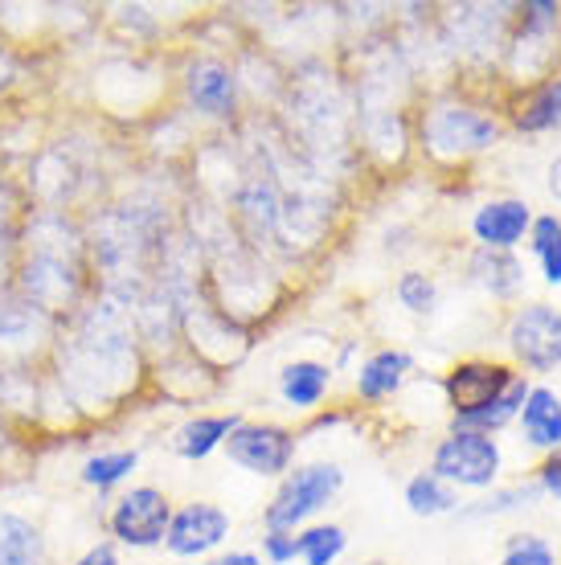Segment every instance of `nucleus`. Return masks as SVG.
<instances>
[{
  "label": "nucleus",
  "mask_w": 561,
  "mask_h": 565,
  "mask_svg": "<svg viewBox=\"0 0 561 565\" xmlns=\"http://www.w3.org/2000/svg\"><path fill=\"white\" fill-rule=\"evenodd\" d=\"M533 205L520 198H491L472 213V238L488 250H517L529 238Z\"/></svg>",
  "instance_id": "obj_11"
},
{
  "label": "nucleus",
  "mask_w": 561,
  "mask_h": 565,
  "mask_svg": "<svg viewBox=\"0 0 561 565\" xmlns=\"http://www.w3.org/2000/svg\"><path fill=\"white\" fill-rule=\"evenodd\" d=\"M500 467H505L500 443L491 435H476V430H451L431 455V471L438 480H447L455 492L459 488L488 492V488L500 483Z\"/></svg>",
  "instance_id": "obj_4"
},
{
  "label": "nucleus",
  "mask_w": 561,
  "mask_h": 565,
  "mask_svg": "<svg viewBox=\"0 0 561 565\" xmlns=\"http://www.w3.org/2000/svg\"><path fill=\"white\" fill-rule=\"evenodd\" d=\"M222 451L230 463L258 476V480H283L295 463L299 438H295V430H287L279 423H251V418H242L239 430L225 438Z\"/></svg>",
  "instance_id": "obj_5"
},
{
  "label": "nucleus",
  "mask_w": 561,
  "mask_h": 565,
  "mask_svg": "<svg viewBox=\"0 0 561 565\" xmlns=\"http://www.w3.org/2000/svg\"><path fill=\"white\" fill-rule=\"evenodd\" d=\"M140 467V447H107V451L86 455L83 467H78V480L91 492H115L119 483H127Z\"/></svg>",
  "instance_id": "obj_18"
},
{
  "label": "nucleus",
  "mask_w": 561,
  "mask_h": 565,
  "mask_svg": "<svg viewBox=\"0 0 561 565\" xmlns=\"http://www.w3.org/2000/svg\"><path fill=\"white\" fill-rule=\"evenodd\" d=\"M467 279L476 282L484 296L491 299H512L525 287V267H520L517 250H488L476 246L467 258Z\"/></svg>",
  "instance_id": "obj_15"
},
{
  "label": "nucleus",
  "mask_w": 561,
  "mask_h": 565,
  "mask_svg": "<svg viewBox=\"0 0 561 565\" xmlns=\"http://www.w3.org/2000/svg\"><path fill=\"white\" fill-rule=\"evenodd\" d=\"M267 565H292L299 562V541H295V533H263V553H258Z\"/></svg>",
  "instance_id": "obj_26"
},
{
  "label": "nucleus",
  "mask_w": 561,
  "mask_h": 565,
  "mask_svg": "<svg viewBox=\"0 0 561 565\" xmlns=\"http://www.w3.org/2000/svg\"><path fill=\"white\" fill-rule=\"evenodd\" d=\"M406 509L422 521H435V516H451L459 512V492L447 480H438L435 471H419L406 483Z\"/></svg>",
  "instance_id": "obj_20"
},
{
  "label": "nucleus",
  "mask_w": 561,
  "mask_h": 565,
  "mask_svg": "<svg viewBox=\"0 0 561 565\" xmlns=\"http://www.w3.org/2000/svg\"><path fill=\"white\" fill-rule=\"evenodd\" d=\"M496 140H500L496 115L472 107V103H435L422 115V148L443 164L472 160V156L488 152Z\"/></svg>",
  "instance_id": "obj_2"
},
{
  "label": "nucleus",
  "mask_w": 561,
  "mask_h": 565,
  "mask_svg": "<svg viewBox=\"0 0 561 565\" xmlns=\"http://www.w3.org/2000/svg\"><path fill=\"white\" fill-rule=\"evenodd\" d=\"M239 423H242V414H193V418H184L169 435V451L177 455V459L201 463V459H210L213 451H222L225 438L239 430Z\"/></svg>",
  "instance_id": "obj_12"
},
{
  "label": "nucleus",
  "mask_w": 561,
  "mask_h": 565,
  "mask_svg": "<svg viewBox=\"0 0 561 565\" xmlns=\"http://www.w3.org/2000/svg\"><path fill=\"white\" fill-rule=\"evenodd\" d=\"M541 495L537 483H512V488H491V495H484L479 504L459 509L464 521H488V516H508V512L533 509V500Z\"/></svg>",
  "instance_id": "obj_23"
},
{
  "label": "nucleus",
  "mask_w": 561,
  "mask_h": 565,
  "mask_svg": "<svg viewBox=\"0 0 561 565\" xmlns=\"http://www.w3.org/2000/svg\"><path fill=\"white\" fill-rule=\"evenodd\" d=\"M184 103L205 119H234L239 115V74L222 57H197L184 71Z\"/></svg>",
  "instance_id": "obj_10"
},
{
  "label": "nucleus",
  "mask_w": 561,
  "mask_h": 565,
  "mask_svg": "<svg viewBox=\"0 0 561 565\" xmlns=\"http://www.w3.org/2000/svg\"><path fill=\"white\" fill-rule=\"evenodd\" d=\"M537 488H541V495H553L561 504V451L546 455V463L537 467Z\"/></svg>",
  "instance_id": "obj_27"
},
{
  "label": "nucleus",
  "mask_w": 561,
  "mask_h": 565,
  "mask_svg": "<svg viewBox=\"0 0 561 565\" xmlns=\"http://www.w3.org/2000/svg\"><path fill=\"white\" fill-rule=\"evenodd\" d=\"M172 521V500L156 483H136L112 500L107 509V533L119 550H160Z\"/></svg>",
  "instance_id": "obj_3"
},
{
  "label": "nucleus",
  "mask_w": 561,
  "mask_h": 565,
  "mask_svg": "<svg viewBox=\"0 0 561 565\" xmlns=\"http://www.w3.org/2000/svg\"><path fill=\"white\" fill-rule=\"evenodd\" d=\"M410 373H414V356L406 349H378V353H369L361 361L357 377H352V390H357L361 402H385L410 382Z\"/></svg>",
  "instance_id": "obj_13"
},
{
  "label": "nucleus",
  "mask_w": 561,
  "mask_h": 565,
  "mask_svg": "<svg viewBox=\"0 0 561 565\" xmlns=\"http://www.w3.org/2000/svg\"><path fill=\"white\" fill-rule=\"evenodd\" d=\"M57 320L9 287L0 291V369H33L38 349H54Z\"/></svg>",
  "instance_id": "obj_6"
},
{
  "label": "nucleus",
  "mask_w": 561,
  "mask_h": 565,
  "mask_svg": "<svg viewBox=\"0 0 561 565\" xmlns=\"http://www.w3.org/2000/svg\"><path fill=\"white\" fill-rule=\"evenodd\" d=\"M546 184H549V193H553V198L561 201V156H558V160H553V164H549V177H546Z\"/></svg>",
  "instance_id": "obj_30"
},
{
  "label": "nucleus",
  "mask_w": 561,
  "mask_h": 565,
  "mask_svg": "<svg viewBox=\"0 0 561 565\" xmlns=\"http://www.w3.org/2000/svg\"><path fill=\"white\" fill-rule=\"evenodd\" d=\"M520 438L533 447V451L558 455L561 451V394L549 385H533L525 406L517 414Z\"/></svg>",
  "instance_id": "obj_14"
},
{
  "label": "nucleus",
  "mask_w": 561,
  "mask_h": 565,
  "mask_svg": "<svg viewBox=\"0 0 561 565\" xmlns=\"http://www.w3.org/2000/svg\"><path fill=\"white\" fill-rule=\"evenodd\" d=\"M74 565H119V545H115L112 537L95 541V545H86V550L74 557Z\"/></svg>",
  "instance_id": "obj_28"
},
{
  "label": "nucleus",
  "mask_w": 561,
  "mask_h": 565,
  "mask_svg": "<svg viewBox=\"0 0 561 565\" xmlns=\"http://www.w3.org/2000/svg\"><path fill=\"white\" fill-rule=\"evenodd\" d=\"M205 565H267L254 550H234V553H222V557H213Z\"/></svg>",
  "instance_id": "obj_29"
},
{
  "label": "nucleus",
  "mask_w": 561,
  "mask_h": 565,
  "mask_svg": "<svg viewBox=\"0 0 561 565\" xmlns=\"http://www.w3.org/2000/svg\"><path fill=\"white\" fill-rule=\"evenodd\" d=\"M520 369L491 361V356H467L459 365L447 369L443 377V397L451 406V418H467V414L488 411L491 402H500L508 394V385L517 382Z\"/></svg>",
  "instance_id": "obj_8"
},
{
  "label": "nucleus",
  "mask_w": 561,
  "mask_h": 565,
  "mask_svg": "<svg viewBox=\"0 0 561 565\" xmlns=\"http://www.w3.org/2000/svg\"><path fill=\"white\" fill-rule=\"evenodd\" d=\"M328 390H332V365H324V361L299 356L279 369V397L292 411H316L328 397Z\"/></svg>",
  "instance_id": "obj_16"
},
{
  "label": "nucleus",
  "mask_w": 561,
  "mask_h": 565,
  "mask_svg": "<svg viewBox=\"0 0 561 565\" xmlns=\"http://www.w3.org/2000/svg\"><path fill=\"white\" fill-rule=\"evenodd\" d=\"M45 533L13 509H0V565H45Z\"/></svg>",
  "instance_id": "obj_17"
},
{
  "label": "nucleus",
  "mask_w": 561,
  "mask_h": 565,
  "mask_svg": "<svg viewBox=\"0 0 561 565\" xmlns=\"http://www.w3.org/2000/svg\"><path fill=\"white\" fill-rule=\"evenodd\" d=\"M393 296L410 316H431L438 308V282L431 270H402L393 282Z\"/></svg>",
  "instance_id": "obj_24"
},
{
  "label": "nucleus",
  "mask_w": 561,
  "mask_h": 565,
  "mask_svg": "<svg viewBox=\"0 0 561 565\" xmlns=\"http://www.w3.org/2000/svg\"><path fill=\"white\" fill-rule=\"evenodd\" d=\"M295 541H299V562L304 565H337L349 550V533L340 524H304Z\"/></svg>",
  "instance_id": "obj_22"
},
{
  "label": "nucleus",
  "mask_w": 561,
  "mask_h": 565,
  "mask_svg": "<svg viewBox=\"0 0 561 565\" xmlns=\"http://www.w3.org/2000/svg\"><path fill=\"white\" fill-rule=\"evenodd\" d=\"M230 512L222 504H213V500H189L184 509H172V521H169V533H165V550L172 557H210L213 550H222L225 537H230Z\"/></svg>",
  "instance_id": "obj_9"
},
{
  "label": "nucleus",
  "mask_w": 561,
  "mask_h": 565,
  "mask_svg": "<svg viewBox=\"0 0 561 565\" xmlns=\"http://www.w3.org/2000/svg\"><path fill=\"white\" fill-rule=\"evenodd\" d=\"M512 124H517L520 131H529V136L561 128V74H553V78H541V83H537L533 90L517 103Z\"/></svg>",
  "instance_id": "obj_19"
},
{
  "label": "nucleus",
  "mask_w": 561,
  "mask_h": 565,
  "mask_svg": "<svg viewBox=\"0 0 561 565\" xmlns=\"http://www.w3.org/2000/svg\"><path fill=\"white\" fill-rule=\"evenodd\" d=\"M500 565H558V550L537 533H512L500 553Z\"/></svg>",
  "instance_id": "obj_25"
},
{
  "label": "nucleus",
  "mask_w": 561,
  "mask_h": 565,
  "mask_svg": "<svg viewBox=\"0 0 561 565\" xmlns=\"http://www.w3.org/2000/svg\"><path fill=\"white\" fill-rule=\"evenodd\" d=\"M345 492V467L332 459H316V463H299L287 471L263 509V524L271 533H299L311 516H320L337 495Z\"/></svg>",
  "instance_id": "obj_1"
},
{
  "label": "nucleus",
  "mask_w": 561,
  "mask_h": 565,
  "mask_svg": "<svg viewBox=\"0 0 561 565\" xmlns=\"http://www.w3.org/2000/svg\"><path fill=\"white\" fill-rule=\"evenodd\" d=\"M529 255L541 267V279L549 287H561V217L558 213H541L529 226Z\"/></svg>",
  "instance_id": "obj_21"
},
{
  "label": "nucleus",
  "mask_w": 561,
  "mask_h": 565,
  "mask_svg": "<svg viewBox=\"0 0 561 565\" xmlns=\"http://www.w3.org/2000/svg\"><path fill=\"white\" fill-rule=\"evenodd\" d=\"M505 344L520 369L549 373L561 365V308L553 303H525L512 311Z\"/></svg>",
  "instance_id": "obj_7"
}]
</instances>
